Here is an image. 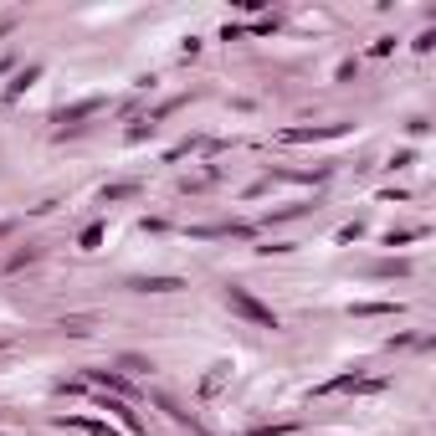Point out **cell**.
I'll list each match as a JSON object with an SVG mask.
<instances>
[{
    "mask_svg": "<svg viewBox=\"0 0 436 436\" xmlns=\"http://www.w3.org/2000/svg\"><path fill=\"white\" fill-rule=\"evenodd\" d=\"M93 385H108V390H128V380H118V375H108V369H93Z\"/></svg>",
    "mask_w": 436,
    "mask_h": 436,
    "instance_id": "4",
    "label": "cell"
},
{
    "mask_svg": "<svg viewBox=\"0 0 436 436\" xmlns=\"http://www.w3.org/2000/svg\"><path fill=\"white\" fill-rule=\"evenodd\" d=\"M72 426H77V431H93V436H118L113 426H103V421H87V416H72Z\"/></svg>",
    "mask_w": 436,
    "mask_h": 436,
    "instance_id": "3",
    "label": "cell"
},
{
    "mask_svg": "<svg viewBox=\"0 0 436 436\" xmlns=\"http://www.w3.org/2000/svg\"><path fill=\"white\" fill-rule=\"evenodd\" d=\"M134 288L139 293H169V288H180V282H174V277H139Z\"/></svg>",
    "mask_w": 436,
    "mask_h": 436,
    "instance_id": "2",
    "label": "cell"
},
{
    "mask_svg": "<svg viewBox=\"0 0 436 436\" xmlns=\"http://www.w3.org/2000/svg\"><path fill=\"white\" fill-rule=\"evenodd\" d=\"M226 303H231V308L242 313V318H252L257 329H277V313H272V308H262V303H257V298H252L247 288H236V282L226 288Z\"/></svg>",
    "mask_w": 436,
    "mask_h": 436,
    "instance_id": "1",
    "label": "cell"
}]
</instances>
